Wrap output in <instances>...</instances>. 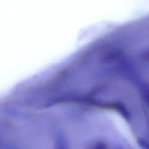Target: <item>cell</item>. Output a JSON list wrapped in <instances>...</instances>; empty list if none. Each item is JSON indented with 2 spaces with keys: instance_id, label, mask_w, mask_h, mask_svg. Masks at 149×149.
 Returning <instances> with one entry per match:
<instances>
[{
  "instance_id": "cell-3",
  "label": "cell",
  "mask_w": 149,
  "mask_h": 149,
  "mask_svg": "<svg viewBox=\"0 0 149 149\" xmlns=\"http://www.w3.org/2000/svg\"><path fill=\"white\" fill-rule=\"evenodd\" d=\"M143 97L149 108V88L146 89L143 93Z\"/></svg>"
},
{
  "instance_id": "cell-4",
  "label": "cell",
  "mask_w": 149,
  "mask_h": 149,
  "mask_svg": "<svg viewBox=\"0 0 149 149\" xmlns=\"http://www.w3.org/2000/svg\"><path fill=\"white\" fill-rule=\"evenodd\" d=\"M145 59L147 60V61H149V52H147L145 55Z\"/></svg>"
},
{
  "instance_id": "cell-2",
  "label": "cell",
  "mask_w": 149,
  "mask_h": 149,
  "mask_svg": "<svg viewBox=\"0 0 149 149\" xmlns=\"http://www.w3.org/2000/svg\"><path fill=\"white\" fill-rule=\"evenodd\" d=\"M138 144L140 146L142 147L143 149H149V141L146 139H143V138H140L138 140Z\"/></svg>"
},
{
  "instance_id": "cell-1",
  "label": "cell",
  "mask_w": 149,
  "mask_h": 149,
  "mask_svg": "<svg viewBox=\"0 0 149 149\" xmlns=\"http://www.w3.org/2000/svg\"><path fill=\"white\" fill-rule=\"evenodd\" d=\"M54 149H69L66 138L61 135H58L55 139Z\"/></svg>"
}]
</instances>
